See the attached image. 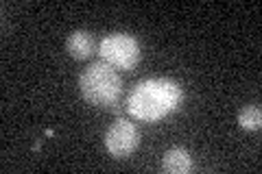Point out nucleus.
<instances>
[{
	"mask_svg": "<svg viewBox=\"0 0 262 174\" xmlns=\"http://www.w3.org/2000/svg\"><path fill=\"white\" fill-rule=\"evenodd\" d=\"M66 51L70 53L72 59L85 61L90 57H94V53H96V39L92 33H88V31H75L66 39Z\"/></svg>",
	"mask_w": 262,
	"mask_h": 174,
	"instance_id": "5",
	"label": "nucleus"
},
{
	"mask_svg": "<svg viewBox=\"0 0 262 174\" xmlns=\"http://www.w3.org/2000/svg\"><path fill=\"white\" fill-rule=\"evenodd\" d=\"M138 144H140V133H138L136 124L131 120L120 118L112 124L105 133V148L112 157L116 159H127L136 153Z\"/></svg>",
	"mask_w": 262,
	"mask_h": 174,
	"instance_id": "4",
	"label": "nucleus"
},
{
	"mask_svg": "<svg viewBox=\"0 0 262 174\" xmlns=\"http://www.w3.org/2000/svg\"><path fill=\"white\" fill-rule=\"evenodd\" d=\"M98 55L116 70H134L140 61V44L129 33H110L98 44Z\"/></svg>",
	"mask_w": 262,
	"mask_h": 174,
	"instance_id": "3",
	"label": "nucleus"
},
{
	"mask_svg": "<svg viewBox=\"0 0 262 174\" xmlns=\"http://www.w3.org/2000/svg\"><path fill=\"white\" fill-rule=\"evenodd\" d=\"M238 124L245 131H260L262 127V109L258 105H247L238 111Z\"/></svg>",
	"mask_w": 262,
	"mask_h": 174,
	"instance_id": "7",
	"label": "nucleus"
},
{
	"mask_svg": "<svg viewBox=\"0 0 262 174\" xmlns=\"http://www.w3.org/2000/svg\"><path fill=\"white\" fill-rule=\"evenodd\" d=\"M162 170L166 174H188L192 170V157L184 148H170L162 157Z\"/></svg>",
	"mask_w": 262,
	"mask_h": 174,
	"instance_id": "6",
	"label": "nucleus"
},
{
	"mask_svg": "<svg viewBox=\"0 0 262 174\" xmlns=\"http://www.w3.org/2000/svg\"><path fill=\"white\" fill-rule=\"evenodd\" d=\"M79 92L92 107L116 109L122 96V79L110 63L94 61L81 72Z\"/></svg>",
	"mask_w": 262,
	"mask_h": 174,
	"instance_id": "2",
	"label": "nucleus"
},
{
	"mask_svg": "<svg viewBox=\"0 0 262 174\" xmlns=\"http://www.w3.org/2000/svg\"><path fill=\"white\" fill-rule=\"evenodd\" d=\"M184 103V87L166 77L144 79L127 96V111L136 120L158 122L177 111Z\"/></svg>",
	"mask_w": 262,
	"mask_h": 174,
	"instance_id": "1",
	"label": "nucleus"
}]
</instances>
